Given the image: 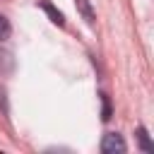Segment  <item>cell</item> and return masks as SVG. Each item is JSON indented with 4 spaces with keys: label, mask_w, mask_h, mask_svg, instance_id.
I'll list each match as a JSON object with an SVG mask.
<instances>
[{
    "label": "cell",
    "mask_w": 154,
    "mask_h": 154,
    "mask_svg": "<svg viewBox=\"0 0 154 154\" xmlns=\"http://www.w3.org/2000/svg\"><path fill=\"white\" fill-rule=\"evenodd\" d=\"M128 147H125V140L120 132H106L103 140H101V152L103 154H123Z\"/></svg>",
    "instance_id": "6da1fadb"
},
{
    "label": "cell",
    "mask_w": 154,
    "mask_h": 154,
    "mask_svg": "<svg viewBox=\"0 0 154 154\" xmlns=\"http://www.w3.org/2000/svg\"><path fill=\"white\" fill-rule=\"evenodd\" d=\"M137 140H140L142 152H147V154H152V152H154V144L149 142V135H147V128H144V125H140V128H137Z\"/></svg>",
    "instance_id": "3957f363"
},
{
    "label": "cell",
    "mask_w": 154,
    "mask_h": 154,
    "mask_svg": "<svg viewBox=\"0 0 154 154\" xmlns=\"http://www.w3.org/2000/svg\"><path fill=\"white\" fill-rule=\"evenodd\" d=\"M41 10H43V12L51 17V22H53V24H58V26H65V17H63V12H60V10H55L51 2H41Z\"/></svg>",
    "instance_id": "7a4b0ae2"
},
{
    "label": "cell",
    "mask_w": 154,
    "mask_h": 154,
    "mask_svg": "<svg viewBox=\"0 0 154 154\" xmlns=\"http://www.w3.org/2000/svg\"><path fill=\"white\" fill-rule=\"evenodd\" d=\"M101 99H103V116H101V118L108 120V118H111V103H108V96H106V94H101Z\"/></svg>",
    "instance_id": "8992f818"
},
{
    "label": "cell",
    "mask_w": 154,
    "mask_h": 154,
    "mask_svg": "<svg viewBox=\"0 0 154 154\" xmlns=\"http://www.w3.org/2000/svg\"><path fill=\"white\" fill-rule=\"evenodd\" d=\"M10 31H12V26H10V19H7L5 14H0V43L10 38Z\"/></svg>",
    "instance_id": "5b68a950"
},
{
    "label": "cell",
    "mask_w": 154,
    "mask_h": 154,
    "mask_svg": "<svg viewBox=\"0 0 154 154\" xmlns=\"http://www.w3.org/2000/svg\"><path fill=\"white\" fill-rule=\"evenodd\" d=\"M77 2V10L82 12V17H84V22L87 24H94V10H91V5H89V0H75Z\"/></svg>",
    "instance_id": "277c9868"
}]
</instances>
